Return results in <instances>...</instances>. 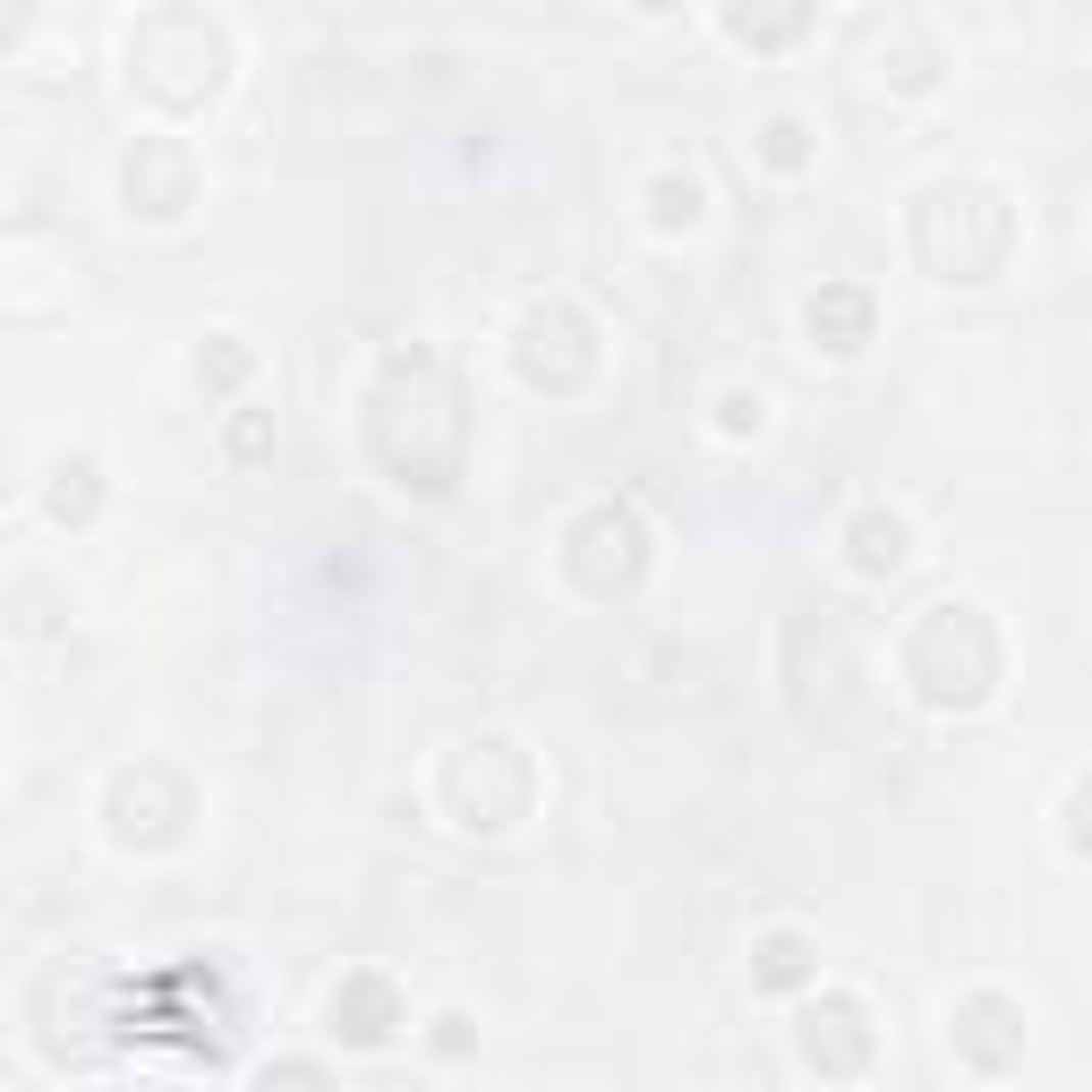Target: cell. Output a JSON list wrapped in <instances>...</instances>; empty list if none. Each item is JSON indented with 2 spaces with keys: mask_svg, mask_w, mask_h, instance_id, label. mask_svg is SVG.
Here are the masks:
<instances>
[{
  "mask_svg": "<svg viewBox=\"0 0 1092 1092\" xmlns=\"http://www.w3.org/2000/svg\"><path fill=\"white\" fill-rule=\"evenodd\" d=\"M760 974H768V982H794V974H803V948H794V939H776V948H768V964H760Z\"/></svg>",
  "mask_w": 1092,
  "mask_h": 1092,
  "instance_id": "1",
  "label": "cell"
}]
</instances>
